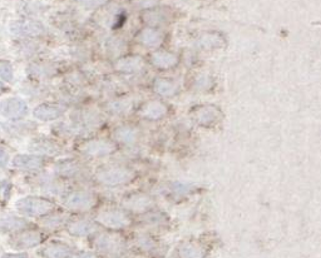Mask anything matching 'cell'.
Listing matches in <instances>:
<instances>
[{
    "label": "cell",
    "mask_w": 321,
    "mask_h": 258,
    "mask_svg": "<svg viewBox=\"0 0 321 258\" xmlns=\"http://www.w3.org/2000/svg\"><path fill=\"white\" fill-rule=\"evenodd\" d=\"M40 238L41 237L38 232H24L23 234H19L14 238V246L19 248L32 247V246L38 245Z\"/></svg>",
    "instance_id": "3957f363"
},
{
    "label": "cell",
    "mask_w": 321,
    "mask_h": 258,
    "mask_svg": "<svg viewBox=\"0 0 321 258\" xmlns=\"http://www.w3.org/2000/svg\"><path fill=\"white\" fill-rule=\"evenodd\" d=\"M67 253H68V251L64 250L63 247L60 248L52 247V248H48V251H46V256H48L49 258H64L67 256Z\"/></svg>",
    "instance_id": "ba28073f"
},
{
    "label": "cell",
    "mask_w": 321,
    "mask_h": 258,
    "mask_svg": "<svg viewBox=\"0 0 321 258\" xmlns=\"http://www.w3.org/2000/svg\"><path fill=\"white\" fill-rule=\"evenodd\" d=\"M1 258H28V256L24 253H14V255H5Z\"/></svg>",
    "instance_id": "9c48e42d"
},
{
    "label": "cell",
    "mask_w": 321,
    "mask_h": 258,
    "mask_svg": "<svg viewBox=\"0 0 321 258\" xmlns=\"http://www.w3.org/2000/svg\"><path fill=\"white\" fill-rule=\"evenodd\" d=\"M25 222L24 221L19 220L15 217H9L4 218L0 221V228H3L4 231H11V229H19L22 227H24Z\"/></svg>",
    "instance_id": "8992f818"
},
{
    "label": "cell",
    "mask_w": 321,
    "mask_h": 258,
    "mask_svg": "<svg viewBox=\"0 0 321 258\" xmlns=\"http://www.w3.org/2000/svg\"><path fill=\"white\" fill-rule=\"evenodd\" d=\"M14 167L19 169H37L40 167L41 162L37 157H28V155H18L13 162Z\"/></svg>",
    "instance_id": "277c9868"
},
{
    "label": "cell",
    "mask_w": 321,
    "mask_h": 258,
    "mask_svg": "<svg viewBox=\"0 0 321 258\" xmlns=\"http://www.w3.org/2000/svg\"><path fill=\"white\" fill-rule=\"evenodd\" d=\"M0 113L10 119H19L27 113V106L20 99L9 98L0 104Z\"/></svg>",
    "instance_id": "6da1fadb"
},
{
    "label": "cell",
    "mask_w": 321,
    "mask_h": 258,
    "mask_svg": "<svg viewBox=\"0 0 321 258\" xmlns=\"http://www.w3.org/2000/svg\"><path fill=\"white\" fill-rule=\"evenodd\" d=\"M0 78H3L6 82H10L13 79V68H11V64L9 62H5V60H1L0 62Z\"/></svg>",
    "instance_id": "52a82bcc"
},
{
    "label": "cell",
    "mask_w": 321,
    "mask_h": 258,
    "mask_svg": "<svg viewBox=\"0 0 321 258\" xmlns=\"http://www.w3.org/2000/svg\"><path fill=\"white\" fill-rule=\"evenodd\" d=\"M60 114V111L57 109L55 107H49V106H41L38 107V108L34 111V115L39 119H53V118H57L58 115Z\"/></svg>",
    "instance_id": "5b68a950"
},
{
    "label": "cell",
    "mask_w": 321,
    "mask_h": 258,
    "mask_svg": "<svg viewBox=\"0 0 321 258\" xmlns=\"http://www.w3.org/2000/svg\"><path fill=\"white\" fill-rule=\"evenodd\" d=\"M74 258H94V257L90 255H80V256H78V257H74Z\"/></svg>",
    "instance_id": "30bf717a"
},
{
    "label": "cell",
    "mask_w": 321,
    "mask_h": 258,
    "mask_svg": "<svg viewBox=\"0 0 321 258\" xmlns=\"http://www.w3.org/2000/svg\"><path fill=\"white\" fill-rule=\"evenodd\" d=\"M17 207L20 212L27 213V215L30 216H36L46 212L50 208V203L38 198H25L18 202Z\"/></svg>",
    "instance_id": "7a4b0ae2"
}]
</instances>
